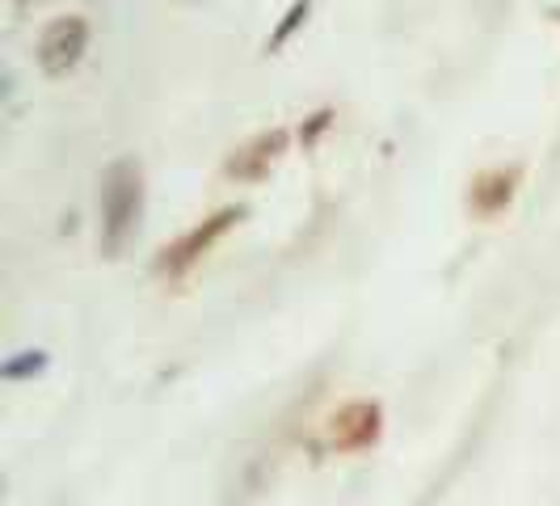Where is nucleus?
Listing matches in <instances>:
<instances>
[{"mask_svg":"<svg viewBox=\"0 0 560 506\" xmlns=\"http://www.w3.org/2000/svg\"><path fill=\"white\" fill-rule=\"evenodd\" d=\"M143 216V169L136 157H122L102 173V253L118 257L131 245Z\"/></svg>","mask_w":560,"mask_h":506,"instance_id":"1","label":"nucleus"},{"mask_svg":"<svg viewBox=\"0 0 560 506\" xmlns=\"http://www.w3.org/2000/svg\"><path fill=\"white\" fill-rule=\"evenodd\" d=\"M249 216V207L245 203H232V207H220V211H211L207 220H198L186 237H177L165 253H161V271L165 275H182V271H190L202 253L211 250L220 237H224L228 228H236L241 220Z\"/></svg>","mask_w":560,"mask_h":506,"instance_id":"2","label":"nucleus"},{"mask_svg":"<svg viewBox=\"0 0 560 506\" xmlns=\"http://www.w3.org/2000/svg\"><path fill=\"white\" fill-rule=\"evenodd\" d=\"M89 51V22L77 18V13H68V18H56L51 26L43 30V38H38V68H43V77H68L77 64L84 59Z\"/></svg>","mask_w":560,"mask_h":506,"instance_id":"3","label":"nucleus"},{"mask_svg":"<svg viewBox=\"0 0 560 506\" xmlns=\"http://www.w3.org/2000/svg\"><path fill=\"white\" fill-rule=\"evenodd\" d=\"M287 148H291V131L270 127V131H261V136H253V140L241 143L224 161V173L236 177V182H261V177L287 157Z\"/></svg>","mask_w":560,"mask_h":506,"instance_id":"4","label":"nucleus"},{"mask_svg":"<svg viewBox=\"0 0 560 506\" xmlns=\"http://www.w3.org/2000/svg\"><path fill=\"white\" fill-rule=\"evenodd\" d=\"M518 169L505 165V169H485L477 182H472V191H468V198H472V211L477 216H498V211H505L510 207V198H514V191H518Z\"/></svg>","mask_w":560,"mask_h":506,"instance_id":"5","label":"nucleus"},{"mask_svg":"<svg viewBox=\"0 0 560 506\" xmlns=\"http://www.w3.org/2000/svg\"><path fill=\"white\" fill-rule=\"evenodd\" d=\"M375 435H380V405H371V401H354L334 418V448L354 451L371 444Z\"/></svg>","mask_w":560,"mask_h":506,"instance_id":"6","label":"nucleus"},{"mask_svg":"<svg viewBox=\"0 0 560 506\" xmlns=\"http://www.w3.org/2000/svg\"><path fill=\"white\" fill-rule=\"evenodd\" d=\"M308 9H312V0H295L287 13H282V22L275 26V34H270V51H279L282 43L295 34V30L304 26V18H308Z\"/></svg>","mask_w":560,"mask_h":506,"instance_id":"7","label":"nucleus"},{"mask_svg":"<svg viewBox=\"0 0 560 506\" xmlns=\"http://www.w3.org/2000/svg\"><path fill=\"white\" fill-rule=\"evenodd\" d=\"M47 367V355L43 350H22V355H13L9 364H4V380H30V376H38Z\"/></svg>","mask_w":560,"mask_h":506,"instance_id":"8","label":"nucleus"},{"mask_svg":"<svg viewBox=\"0 0 560 506\" xmlns=\"http://www.w3.org/2000/svg\"><path fill=\"white\" fill-rule=\"evenodd\" d=\"M329 123H334V111H316V114H308V123L300 127V143H304V148H316V140H320V131H329Z\"/></svg>","mask_w":560,"mask_h":506,"instance_id":"9","label":"nucleus"},{"mask_svg":"<svg viewBox=\"0 0 560 506\" xmlns=\"http://www.w3.org/2000/svg\"><path fill=\"white\" fill-rule=\"evenodd\" d=\"M552 18H557V22H560V13H552Z\"/></svg>","mask_w":560,"mask_h":506,"instance_id":"10","label":"nucleus"}]
</instances>
